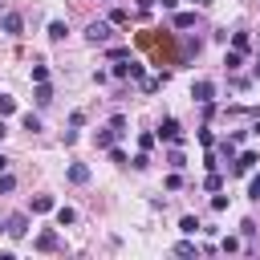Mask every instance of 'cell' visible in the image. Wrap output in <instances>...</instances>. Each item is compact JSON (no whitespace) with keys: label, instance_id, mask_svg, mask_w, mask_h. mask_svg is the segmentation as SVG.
<instances>
[{"label":"cell","instance_id":"1","mask_svg":"<svg viewBox=\"0 0 260 260\" xmlns=\"http://www.w3.org/2000/svg\"><path fill=\"white\" fill-rule=\"evenodd\" d=\"M154 138H162V142H171V146H183V126H179V118H162L158 130H154Z\"/></svg>","mask_w":260,"mask_h":260},{"label":"cell","instance_id":"2","mask_svg":"<svg viewBox=\"0 0 260 260\" xmlns=\"http://www.w3.org/2000/svg\"><path fill=\"white\" fill-rule=\"evenodd\" d=\"M191 102H195V106H207V102H215V81H207V77L191 81Z\"/></svg>","mask_w":260,"mask_h":260},{"label":"cell","instance_id":"3","mask_svg":"<svg viewBox=\"0 0 260 260\" xmlns=\"http://www.w3.org/2000/svg\"><path fill=\"white\" fill-rule=\"evenodd\" d=\"M85 41L89 45H106L110 41V20H89L85 24Z\"/></svg>","mask_w":260,"mask_h":260},{"label":"cell","instance_id":"4","mask_svg":"<svg viewBox=\"0 0 260 260\" xmlns=\"http://www.w3.org/2000/svg\"><path fill=\"white\" fill-rule=\"evenodd\" d=\"M4 232H8L12 240H24V236H28V215H24V211L8 215V219H4Z\"/></svg>","mask_w":260,"mask_h":260},{"label":"cell","instance_id":"5","mask_svg":"<svg viewBox=\"0 0 260 260\" xmlns=\"http://www.w3.org/2000/svg\"><path fill=\"white\" fill-rule=\"evenodd\" d=\"M0 28H4L8 37H20V32H24V16H20V12H4V16H0Z\"/></svg>","mask_w":260,"mask_h":260},{"label":"cell","instance_id":"6","mask_svg":"<svg viewBox=\"0 0 260 260\" xmlns=\"http://www.w3.org/2000/svg\"><path fill=\"white\" fill-rule=\"evenodd\" d=\"M32 102H37L41 110H49V106H53V85H49V81H32Z\"/></svg>","mask_w":260,"mask_h":260},{"label":"cell","instance_id":"7","mask_svg":"<svg viewBox=\"0 0 260 260\" xmlns=\"http://www.w3.org/2000/svg\"><path fill=\"white\" fill-rule=\"evenodd\" d=\"M57 244H61V236H57L53 228H49V232H41V236L32 240V248H37V252H57Z\"/></svg>","mask_w":260,"mask_h":260},{"label":"cell","instance_id":"8","mask_svg":"<svg viewBox=\"0 0 260 260\" xmlns=\"http://www.w3.org/2000/svg\"><path fill=\"white\" fill-rule=\"evenodd\" d=\"M118 138H122V134H118L114 126H106V130H98V134H93V146H98V150H110Z\"/></svg>","mask_w":260,"mask_h":260},{"label":"cell","instance_id":"9","mask_svg":"<svg viewBox=\"0 0 260 260\" xmlns=\"http://www.w3.org/2000/svg\"><path fill=\"white\" fill-rule=\"evenodd\" d=\"M256 162H260V154H256V150H244V154H236V175H248V171H256Z\"/></svg>","mask_w":260,"mask_h":260},{"label":"cell","instance_id":"10","mask_svg":"<svg viewBox=\"0 0 260 260\" xmlns=\"http://www.w3.org/2000/svg\"><path fill=\"white\" fill-rule=\"evenodd\" d=\"M28 211H32V215H45V211H57V203H53V195H32Z\"/></svg>","mask_w":260,"mask_h":260},{"label":"cell","instance_id":"11","mask_svg":"<svg viewBox=\"0 0 260 260\" xmlns=\"http://www.w3.org/2000/svg\"><path fill=\"white\" fill-rule=\"evenodd\" d=\"M65 175H69V183H77V187H81V183H89V167H85V162H69V171H65Z\"/></svg>","mask_w":260,"mask_h":260},{"label":"cell","instance_id":"12","mask_svg":"<svg viewBox=\"0 0 260 260\" xmlns=\"http://www.w3.org/2000/svg\"><path fill=\"white\" fill-rule=\"evenodd\" d=\"M45 32H49V41H65V37H69V24H65V20H49Z\"/></svg>","mask_w":260,"mask_h":260},{"label":"cell","instance_id":"13","mask_svg":"<svg viewBox=\"0 0 260 260\" xmlns=\"http://www.w3.org/2000/svg\"><path fill=\"white\" fill-rule=\"evenodd\" d=\"M240 65H244V53H240V49H228V53H223V69H228V73H236Z\"/></svg>","mask_w":260,"mask_h":260},{"label":"cell","instance_id":"14","mask_svg":"<svg viewBox=\"0 0 260 260\" xmlns=\"http://www.w3.org/2000/svg\"><path fill=\"white\" fill-rule=\"evenodd\" d=\"M228 41H232V49H240V53H248V49H252V37H248V32H232Z\"/></svg>","mask_w":260,"mask_h":260},{"label":"cell","instance_id":"15","mask_svg":"<svg viewBox=\"0 0 260 260\" xmlns=\"http://www.w3.org/2000/svg\"><path fill=\"white\" fill-rule=\"evenodd\" d=\"M110 77H118V81H126V77H130V57H122V61H114V69H110Z\"/></svg>","mask_w":260,"mask_h":260},{"label":"cell","instance_id":"16","mask_svg":"<svg viewBox=\"0 0 260 260\" xmlns=\"http://www.w3.org/2000/svg\"><path fill=\"white\" fill-rule=\"evenodd\" d=\"M69 223H77V211L73 207H57V228H69Z\"/></svg>","mask_w":260,"mask_h":260},{"label":"cell","instance_id":"17","mask_svg":"<svg viewBox=\"0 0 260 260\" xmlns=\"http://www.w3.org/2000/svg\"><path fill=\"white\" fill-rule=\"evenodd\" d=\"M171 24H175V28H191V24H195V12H175Z\"/></svg>","mask_w":260,"mask_h":260},{"label":"cell","instance_id":"18","mask_svg":"<svg viewBox=\"0 0 260 260\" xmlns=\"http://www.w3.org/2000/svg\"><path fill=\"white\" fill-rule=\"evenodd\" d=\"M179 232H183V236H195V232H199V219H195V215H183V219H179Z\"/></svg>","mask_w":260,"mask_h":260},{"label":"cell","instance_id":"19","mask_svg":"<svg viewBox=\"0 0 260 260\" xmlns=\"http://www.w3.org/2000/svg\"><path fill=\"white\" fill-rule=\"evenodd\" d=\"M106 20H110V24H130V12H126V8H110Z\"/></svg>","mask_w":260,"mask_h":260},{"label":"cell","instance_id":"20","mask_svg":"<svg viewBox=\"0 0 260 260\" xmlns=\"http://www.w3.org/2000/svg\"><path fill=\"white\" fill-rule=\"evenodd\" d=\"M20 126H24L28 134H37V130H41V114H24V118H20Z\"/></svg>","mask_w":260,"mask_h":260},{"label":"cell","instance_id":"21","mask_svg":"<svg viewBox=\"0 0 260 260\" xmlns=\"http://www.w3.org/2000/svg\"><path fill=\"white\" fill-rule=\"evenodd\" d=\"M203 187H207V191H219V187H223V175H219V171H207Z\"/></svg>","mask_w":260,"mask_h":260},{"label":"cell","instance_id":"22","mask_svg":"<svg viewBox=\"0 0 260 260\" xmlns=\"http://www.w3.org/2000/svg\"><path fill=\"white\" fill-rule=\"evenodd\" d=\"M8 114H16V98L0 93V118H8Z\"/></svg>","mask_w":260,"mask_h":260},{"label":"cell","instance_id":"23","mask_svg":"<svg viewBox=\"0 0 260 260\" xmlns=\"http://www.w3.org/2000/svg\"><path fill=\"white\" fill-rule=\"evenodd\" d=\"M106 57H110V61H122V57H130V49H126V45H110Z\"/></svg>","mask_w":260,"mask_h":260},{"label":"cell","instance_id":"24","mask_svg":"<svg viewBox=\"0 0 260 260\" xmlns=\"http://www.w3.org/2000/svg\"><path fill=\"white\" fill-rule=\"evenodd\" d=\"M167 162H171V167H175V171H183V167H187V158H183V150H179V146H175V150H171V154H167Z\"/></svg>","mask_w":260,"mask_h":260},{"label":"cell","instance_id":"25","mask_svg":"<svg viewBox=\"0 0 260 260\" xmlns=\"http://www.w3.org/2000/svg\"><path fill=\"white\" fill-rule=\"evenodd\" d=\"M203 146H215V134H211V126H199V134H195Z\"/></svg>","mask_w":260,"mask_h":260},{"label":"cell","instance_id":"26","mask_svg":"<svg viewBox=\"0 0 260 260\" xmlns=\"http://www.w3.org/2000/svg\"><path fill=\"white\" fill-rule=\"evenodd\" d=\"M219 252H240V240H236V236H223V240H219Z\"/></svg>","mask_w":260,"mask_h":260},{"label":"cell","instance_id":"27","mask_svg":"<svg viewBox=\"0 0 260 260\" xmlns=\"http://www.w3.org/2000/svg\"><path fill=\"white\" fill-rule=\"evenodd\" d=\"M195 252H199V248H195L191 240H183V244H175V256H195Z\"/></svg>","mask_w":260,"mask_h":260},{"label":"cell","instance_id":"28","mask_svg":"<svg viewBox=\"0 0 260 260\" xmlns=\"http://www.w3.org/2000/svg\"><path fill=\"white\" fill-rule=\"evenodd\" d=\"M12 187H16V179H12V175H8V171H0V195H8V191H12Z\"/></svg>","mask_w":260,"mask_h":260},{"label":"cell","instance_id":"29","mask_svg":"<svg viewBox=\"0 0 260 260\" xmlns=\"http://www.w3.org/2000/svg\"><path fill=\"white\" fill-rule=\"evenodd\" d=\"M248 199L260 203V175H252V183H248Z\"/></svg>","mask_w":260,"mask_h":260},{"label":"cell","instance_id":"30","mask_svg":"<svg viewBox=\"0 0 260 260\" xmlns=\"http://www.w3.org/2000/svg\"><path fill=\"white\" fill-rule=\"evenodd\" d=\"M138 146L150 150V146H154V130H142V134H138Z\"/></svg>","mask_w":260,"mask_h":260},{"label":"cell","instance_id":"31","mask_svg":"<svg viewBox=\"0 0 260 260\" xmlns=\"http://www.w3.org/2000/svg\"><path fill=\"white\" fill-rule=\"evenodd\" d=\"M130 162H134V171H146V167H150V158H146V150H138V154H134Z\"/></svg>","mask_w":260,"mask_h":260},{"label":"cell","instance_id":"32","mask_svg":"<svg viewBox=\"0 0 260 260\" xmlns=\"http://www.w3.org/2000/svg\"><path fill=\"white\" fill-rule=\"evenodd\" d=\"M130 77H134V81H142V77H146V69H142L134 57H130Z\"/></svg>","mask_w":260,"mask_h":260},{"label":"cell","instance_id":"33","mask_svg":"<svg viewBox=\"0 0 260 260\" xmlns=\"http://www.w3.org/2000/svg\"><path fill=\"white\" fill-rule=\"evenodd\" d=\"M32 81H49V65H32Z\"/></svg>","mask_w":260,"mask_h":260},{"label":"cell","instance_id":"34","mask_svg":"<svg viewBox=\"0 0 260 260\" xmlns=\"http://www.w3.org/2000/svg\"><path fill=\"white\" fill-rule=\"evenodd\" d=\"M69 126H73V130H81V126H85V114H81V110H73V114H69Z\"/></svg>","mask_w":260,"mask_h":260},{"label":"cell","instance_id":"35","mask_svg":"<svg viewBox=\"0 0 260 260\" xmlns=\"http://www.w3.org/2000/svg\"><path fill=\"white\" fill-rule=\"evenodd\" d=\"M110 126H114L118 134H126V114H114V118H110Z\"/></svg>","mask_w":260,"mask_h":260},{"label":"cell","instance_id":"36","mask_svg":"<svg viewBox=\"0 0 260 260\" xmlns=\"http://www.w3.org/2000/svg\"><path fill=\"white\" fill-rule=\"evenodd\" d=\"M110 162H118V167H122V162H130V158H126V150H118V146H110Z\"/></svg>","mask_w":260,"mask_h":260},{"label":"cell","instance_id":"37","mask_svg":"<svg viewBox=\"0 0 260 260\" xmlns=\"http://www.w3.org/2000/svg\"><path fill=\"white\" fill-rule=\"evenodd\" d=\"M179 187H183V175H179V171H175V175H167V191H179Z\"/></svg>","mask_w":260,"mask_h":260},{"label":"cell","instance_id":"38","mask_svg":"<svg viewBox=\"0 0 260 260\" xmlns=\"http://www.w3.org/2000/svg\"><path fill=\"white\" fill-rule=\"evenodd\" d=\"M154 4H158V0H138V8H142V12H150Z\"/></svg>","mask_w":260,"mask_h":260},{"label":"cell","instance_id":"39","mask_svg":"<svg viewBox=\"0 0 260 260\" xmlns=\"http://www.w3.org/2000/svg\"><path fill=\"white\" fill-rule=\"evenodd\" d=\"M248 134H260V118H256V122H252V126H248Z\"/></svg>","mask_w":260,"mask_h":260},{"label":"cell","instance_id":"40","mask_svg":"<svg viewBox=\"0 0 260 260\" xmlns=\"http://www.w3.org/2000/svg\"><path fill=\"white\" fill-rule=\"evenodd\" d=\"M158 4H162V8H179V0H158Z\"/></svg>","mask_w":260,"mask_h":260},{"label":"cell","instance_id":"41","mask_svg":"<svg viewBox=\"0 0 260 260\" xmlns=\"http://www.w3.org/2000/svg\"><path fill=\"white\" fill-rule=\"evenodd\" d=\"M191 4H195V8H207V4H211V0H191Z\"/></svg>","mask_w":260,"mask_h":260},{"label":"cell","instance_id":"42","mask_svg":"<svg viewBox=\"0 0 260 260\" xmlns=\"http://www.w3.org/2000/svg\"><path fill=\"white\" fill-rule=\"evenodd\" d=\"M4 134H8V126H4V118H0V138H4Z\"/></svg>","mask_w":260,"mask_h":260},{"label":"cell","instance_id":"43","mask_svg":"<svg viewBox=\"0 0 260 260\" xmlns=\"http://www.w3.org/2000/svg\"><path fill=\"white\" fill-rule=\"evenodd\" d=\"M0 171H8V158H4V154H0Z\"/></svg>","mask_w":260,"mask_h":260},{"label":"cell","instance_id":"44","mask_svg":"<svg viewBox=\"0 0 260 260\" xmlns=\"http://www.w3.org/2000/svg\"><path fill=\"white\" fill-rule=\"evenodd\" d=\"M252 73H256V77H260V65H256V69H252Z\"/></svg>","mask_w":260,"mask_h":260}]
</instances>
